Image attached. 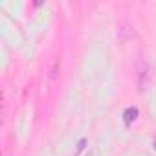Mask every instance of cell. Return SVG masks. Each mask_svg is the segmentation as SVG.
Masks as SVG:
<instances>
[{
    "instance_id": "obj_3",
    "label": "cell",
    "mask_w": 156,
    "mask_h": 156,
    "mask_svg": "<svg viewBox=\"0 0 156 156\" xmlns=\"http://www.w3.org/2000/svg\"><path fill=\"white\" fill-rule=\"evenodd\" d=\"M154 145H156V143H154Z\"/></svg>"
},
{
    "instance_id": "obj_2",
    "label": "cell",
    "mask_w": 156,
    "mask_h": 156,
    "mask_svg": "<svg viewBox=\"0 0 156 156\" xmlns=\"http://www.w3.org/2000/svg\"><path fill=\"white\" fill-rule=\"evenodd\" d=\"M136 118H138V108H136V107H129V108L123 112V119H125L127 125H130Z\"/></svg>"
},
{
    "instance_id": "obj_1",
    "label": "cell",
    "mask_w": 156,
    "mask_h": 156,
    "mask_svg": "<svg viewBox=\"0 0 156 156\" xmlns=\"http://www.w3.org/2000/svg\"><path fill=\"white\" fill-rule=\"evenodd\" d=\"M138 73H140V87H143L145 77H149V64L147 62H138Z\"/></svg>"
}]
</instances>
